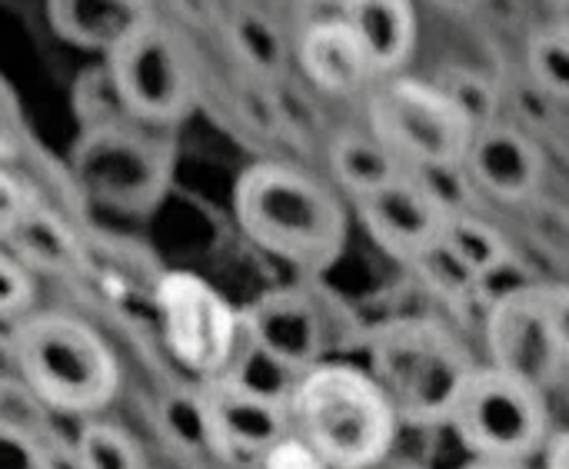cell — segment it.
<instances>
[{"instance_id":"7","label":"cell","mask_w":569,"mask_h":469,"mask_svg":"<svg viewBox=\"0 0 569 469\" xmlns=\"http://www.w3.org/2000/svg\"><path fill=\"white\" fill-rule=\"evenodd\" d=\"M107 73L123 113L137 123L170 127L193 110V63L180 37L157 17L143 20L113 53H107Z\"/></svg>"},{"instance_id":"16","label":"cell","mask_w":569,"mask_h":469,"mask_svg":"<svg viewBox=\"0 0 569 469\" xmlns=\"http://www.w3.org/2000/svg\"><path fill=\"white\" fill-rule=\"evenodd\" d=\"M340 17L357 33L377 77H397L417 47L413 0H343Z\"/></svg>"},{"instance_id":"12","label":"cell","mask_w":569,"mask_h":469,"mask_svg":"<svg viewBox=\"0 0 569 469\" xmlns=\"http://www.w3.org/2000/svg\"><path fill=\"white\" fill-rule=\"evenodd\" d=\"M357 210L373 243L403 263H413L423 250H430L443 237V223L450 217L413 173L360 197Z\"/></svg>"},{"instance_id":"27","label":"cell","mask_w":569,"mask_h":469,"mask_svg":"<svg viewBox=\"0 0 569 469\" xmlns=\"http://www.w3.org/2000/svg\"><path fill=\"white\" fill-rule=\"evenodd\" d=\"M527 67L537 80L540 90L550 97L569 100V37L560 33L557 27L540 30L530 37L527 47Z\"/></svg>"},{"instance_id":"32","label":"cell","mask_w":569,"mask_h":469,"mask_svg":"<svg viewBox=\"0 0 569 469\" xmlns=\"http://www.w3.org/2000/svg\"><path fill=\"white\" fill-rule=\"evenodd\" d=\"M17 150H20V113L10 90L0 80V163L10 160Z\"/></svg>"},{"instance_id":"37","label":"cell","mask_w":569,"mask_h":469,"mask_svg":"<svg viewBox=\"0 0 569 469\" xmlns=\"http://www.w3.org/2000/svg\"><path fill=\"white\" fill-rule=\"evenodd\" d=\"M553 17H557V30L569 37V0H553Z\"/></svg>"},{"instance_id":"22","label":"cell","mask_w":569,"mask_h":469,"mask_svg":"<svg viewBox=\"0 0 569 469\" xmlns=\"http://www.w3.org/2000/svg\"><path fill=\"white\" fill-rule=\"evenodd\" d=\"M220 377L243 387V390H250V393H257V397L277 400V403H290V397H293V390L300 383V377L290 367H283L277 357H270L263 347H257L247 337L243 323H240V343L233 350V360Z\"/></svg>"},{"instance_id":"9","label":"cell","mask_w":569,"mask_h":469,"mask_svg":"<svg viewBox=\"0 0 569 469\" xmlns=\"http://www.w3.org/2000/svg\"><path fill=\"white\" fill-rule=\"evenodd\" d=\"M167 353L193 377H220L240 343V310L190 270H170L153 287Z\"/></svg>"},{"instance_id":"17","label":"cell","mask_w":569,"mask_h":469,"mask_svg":"<svg viewBox=\"0 0 569 469\" xmlns=\"http://www.w3.org/2000/svg\"><path fill=\"white\" fill-rule=\"evenodd\" d=\"M150 17V0H47V20L60 40L103 53H113Z\"/></svg>"},{"instance_id":"8","label":"cell","mask_w":569,"mask_h":469,"mask_svg":"<svg viewBox=\"0 0 569 469\" xmlns=\"http://www.w3.org/2000/svg\"><path fill=\"white\" fill-rule=\"evenodd\" d=\"M450 427L477 460L523 463L547 443V400L543 390L497 367H483L467 380Z\"/></svg>"},{"instance_id":"33","label":"cell","mask_w":569,"mask_h":469,"mask_svg":"<svg viewBox=\"0 0 569 469\" xmlns=\"http://www.w3.org/2000/svg\"><path fill=\"white\" fill-rule=\"evenodd\" d=\"M547 313H550L553 337L569 367V287H547Z\"/></svg>"},{"instance_id":"14","label":"cell","mask_w":569,"mask_h":469,"mask_svg":"<svg viewBox=\"0 0 569 469\" xmlns=\"http://www.w3.org/2000/svg\"><path fill=\"white\" fill-rule=\"evenodd\" d=\"M240 323L257 347H263L283 367H290L297 377L320 367L323 330L313 303L303 293H267L247 310H240Z\"/></svg>"},{"instance_id":"5","label":"cell","mask_w":569,"mask_h":469,"mask_svg":"<svg viewBox=\"0 0 569 469\" xmlns=\"http://www.w3.org/2000/svg\"><path fill=\"white\" fill-rule=\"evenodd\" d=\"M80 190L120 213L153 210L173 177V143L123 117L100 127H83L70 153Z\"/></svg>"},{"instance_id":"18","label":"cell","mask_w":569,"mask_h":469,"mask_svg":"<svg viewBox=\"0 0 569 469\" xmlns=\"http://www.w3.org/2000/svg\"><path fill=\"white\" fill-rule=\"evenodd\" d=\"M3 240L27 270L70 277L87 260L83 240L73 230V223L47 203H33L30 213Z\"/></svg>"},{"instance_id":"11","label":"cell","mask_w":569,"mask_h":469,"mask_svg":"<svg viewBox=\"0 0 569 469\" xmlns=\"http://www.w3.org/2000/svg\"><path fill=\"white\" fill-rule=\"evenodd\" d=\"M210 410V457L227 469H260L267 453L293 437L290 403L257 397L223 377L203 380Z\"/></svg>"},{"instance_id":"10","label":"cell","mask_w":569,"mask_h":469,"mask_svg":"<svg viewBox=\"0 0 569 469\" xmlns=\"http://www.w3.org/2000/svg\"><path fill=\"white\" fill-rule=\"evenodd\" d=\"M487 350H490V367L537 390H547L560 380L567 357L550 327L543 283L510 287L490 303Z\"/></svg>"},{"instance_id":"34","label":"cell","mask_w":569,"mask_h":469,"mask_svg":"<svg viewBox=\"0 0 569 469\" xmlns=\"http://www.w3.org/2000/svg\"><path fill=\"white\" fill-rule=\"evenodd\" d=\"M20 377L17 367V343H13V330H0V380Z\"/></svg>"},{"instance_id":"2","label":"cell","mask_w":569,"mask_h":469,"mask_svg":"<svg viewBox=\"0 0 569 469\" xmlns=\"http://www.w3.org/2000/svg\"><path fill=\"white\" fill-rule=\"evenodd\" d=\"M293 437L330 469L377 467L397 437V413L380 383L347 363H320L290 397Z\"/></svg>"},{"instance_id":"35","label":"cell","mask_w":569,"mask_h":469,"mask_svg":"<svg viewBox=\"0 0 569 469\" xmlns=\"http://www.w3.org/2000/svg\"><path fill=\"white\" fill-rule=\"evenodd\" d=\"M547 469H569V430L547 440Z\"/></svg>"},{"instance_id":"38","label":"cell","mask_w":569,"mask_h":469,"mask_svg":"<svg viewBox=\"0 0 569 469\" xmlns=\"http://www.w3.org/2000/svg\"><path fill=\"white\" fill-rule=\"evenodd\" d=\"M463 469H527L523 463H513V460H473L470 467Z\"/></svg>"},{"instance_id":"13","label":"cell","mask_w":569,"mask_h":469,"mask_svg":"<svg viewBox=\"0 0 569 469\" xmlns=\"http://www.w3.org/2000/svg\"><path fill=\"white\" fill-rule=\"evenodd\" d=\"M463 170L483 193L503 203H523L543 187L547 160L527 133L497 120L473 133Z\"/></svg>"},{"instance_id":"31","label":"cell","mask_w":569,"mask_h":469,"mask_svg":"<svg viewBox=\"0 0 569 469\" xmlns=\"http://www.w3.org/2000/svg\"><path fill=\"white\" fill-rule=\"evenodd\" d=\"M260 469H330L303 440H297V437H287L283 443H277L270 453H267V460H263V467Z\"/></svg>"},{"instance_id":"3","label":"cell","mask_w":569,"mask_h":469,"mask_svg":"<svg viewBox=\"0 0 569 469\" xmlns=\"http://www.w3.org/2000/svg\"><path fill=\"white\" fill-rule=\"evenodd\" d=\"M20 380L60 417L90 420L120 390L110 343L73 313H37L13 327Z\"/></svg>"},{"instance_id":"24","label":"cell","mask_w":569,"mask_h":469,"mask_svg":"<svg viewBox=\"0 0 569 469\" xmlns=\"http://www.w3.org/2000/svg\"><path fill=\"white\" fill-rule=\"evenodd\" d=\"M420 277H423V283L440 297V300H447V303H467L473 293H480V287H483V280L443 243V240H437L430 250H423L413 263H410Z\"/></svg>"},{"instance_id":"4","label":"cell","mask_w":569,"mask_h":469,"mask_svg":"<svg viewBox=\"0 0 569 469\" xmlns=\"http://www.w3.org/2000/svg\"><path fill=\"white\" fill-rule=\"evenodd\" d=\"M370 360V377L387 393L397 420L417 427L450 423V413L477 370L460 340L430 320H400L380 330Z\"/></svg>"},{"instance_id":"19","label":"cell","mask_w":569,"mask_h":469,"mask_svg":"<svg viewBox=\"0 0 569 469\" xmlns=\"http://www.w3.org/2000/svg\"><path fill=\"white\" fill-rule=\"evenodd\" d=\"M330 170L337 183L347 187L357 200L410 173L403 160L390 147H383L373 133H340L330 143Z\"/></svg>"},{"instance_id":"36","label":"cell","mask_w":569,"mask_h":469,"mask_svg":"<svg viewBox=\"0 0 569 469\" xmlns=\"http://www.w3.org/2000/svg\"><path fill=\"white\" fill-rule=\"evenodd\" d=\"M147 469H193V467H190V457L173 453V450H167V447H163L160 460H147Z\"/></svg>"},{"instance_id":"29","label":"cell","mask_w":569,"mask_h":469,"mask_svg":"<svg viewBox=\"0 0 569 469\" xmlns=\"http://www.w3.org/2000/svg\"><path fill=\"white\" fill-rule=\"evenodd\" d=\"M40 203L37 193L30 190L27 180H20L17 173H10L3 163H0V240L30 213V207Z\"/></svg>"},{"instance_id":"25","label":"cell","mask_w":569,"mask_h":469,"mask_svg":"<svg viewBox=\"0 0 569 469\" xmlns=\"http://www.w3.org/2000/svg\"><path fill=\"white\" fill-rule=\"evenodd\" d=\"M437 87L460 107V113L470 120L473 133L500 120L497 117L500 113V93L483 73L467 70V67H453L437 80Z\"/></svg>"},{"instance_id":"15","label":"cell","mask_w":569,"mask_h":469,"mask_svg":"<svg viewBox=\"0 0 569 469\" xmlns=\"http://www.w3.org/2000/svg\"><path fill=\"white\" fill-rule=\"evenodd\" d=\"M300 67L303 73L333 97H350L367 90V83L377 77L370 67L367 50L360 47L357 33L347 27L343 17L310 23L300 37Z\"/></svg>"},{"instance_id":"20","label":"cell","mask_w":569,"mask_h":469,"mask_svg":"<svg viewBox=\"0 0 569 469\" xmlns=\"http://www.w3.org/2000/svg\"><path fill=\"white\" fill-rule=\"evenodd\" d=\"M157 433L167 450L183 457H210V410L203 387H173L157 400L153 410Z\"/></svg>"},{"instance_id":"26","label":"cell","mask_w":569,"mask_h":469,"mask_svg":"<svg viewBox=\"0 0 569 469\" xmlns=\"http://www.w3.org/2000/svg\"><path fill=\"white\" fill-rule=\"evenodd\" d=\"M53 410L20 380H0V430L20 433L27 440H43L53 427Z\"/></svg>"},{"instance_id":"6","label":"cell","mask_w":569,"mask_h":469,"mask_svg":"<svg viewBox=\"0 0 569 469\" xmlns=\"http://www.w3.org/2000/svg\"><path fill=\"white\" fill-rule=\"evenodd\" d=\"M370 127L407 170L460 167L473 140V127L460 107L437 83L410 77H390L373 90Z\"/></svg>"},{"instance_id":"28","label":"cell","mask_w":569,"mask_h":469,"mask_svg":"<svg viewBox=\"0 0 569 469\" xmlns=\"http://www.w3.org/2000/svg\"><path fill=\"white\" fill-rule=\"evenodd\" d=\"M33 280L30 270L7 250H0V320H13L30 310Z\"/></svg>"},{"instance_id":"30","label":"cell","mask_w":569,"mask_h":469,"mask_svg":"<svg viewBox=\"0 0 569 469\" xmlns=\"http://www.w3.org/2000/svg\"><path fill=\"white\" fill-rule=\"evenodd\" d=\"M0 469H47L40 440L0 430Z\"/></svg>"},{"instance_id":"1","label":"cell","mask_w":569,"mask_h":469,"mask_svg":"<svg viewBox=\"0 0 569 469\" xmlns=\"http://www.w3.org/2000/svg\"><path fill=\"white\" fill-rule=\"evenodd\" d=\"M233 213L260 250L300 267H327L347 240V213L337 193L290 163L247 167L233 187Z\"/></svg>"},{"instance_id":"23","label":"cell","mask_w":569,"mask_h":469,"mask_svg":"<svg viewBox=\"0 0 569 469\" xmlns=\"http://www.w3.org/2000/svg\"><path fill=\"white\" fill-rule=\"evenodd\" d=\"M77 457L80 469H147V457L137 440L107 420H87L80 427Z\"/></svg>"},{"instance_id":"21","label":"cell","mask_w":569,"mask_h":469,"mask_svg":"<svg viewBox=\"0 0 569 469\" xmlns=\"http://www.w3.org/2000/svg\"><path fill=\"white\" fill-rule=\"evenodd\" d=\"M483 283H490L493 277H500L510 267V243L503 240V233L497 227H490L487 220L473 217V213H450L443 223V237H440Z\"/></svg>"}]
</instances>
